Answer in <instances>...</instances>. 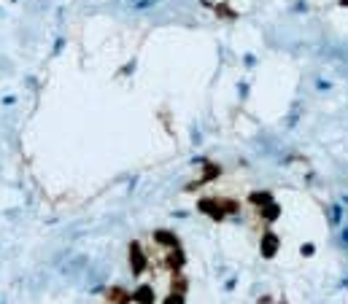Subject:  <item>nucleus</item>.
I'll list each match as a JSON object with an SVG mask.
<instances>
[{
	"mask_svg": "<svg viewBox=\"0 0 348 304\" xmlns=\"http://www.w3.org/2000/svg\"><path fill=\"white\" fill-rule=\"evenodd\" d=\"M130 267H133V274H140L146 269V256H143V251H140L138 242L130 245Z\"/></svg>",
	"mask_w": 348,
	"mask_h": 304,
	"instance_id": "1",
	"label": "nucleus"
},
{
	"mask_svg": "<svg viewBox=\"0 0 348 304\" xmlns=\"http://www.w3.org/2000/svg\"><path fill=\"white\" fill-rule=\"evenodd\" d=\"M133 301H138V304H154V288L152 286H140L133 293Z\"/></svg>",
	"mask_w": 348,
	"mask_h": 304,
	"instance_id": "2",
	"label": "nucleus"
},
{
	"mask_svg": "<svg viewBox=\"0 0 348 304\" xmlns=\"http://www.w3.org/2000/svg\"><path fill=\"white\" fill-rule=\"evenodd\" d=\"M276 251H278V237L267 232L265 237H262V253L270 259V256H276Z\"/></svg>",
	"mask_w": 348,
	"mask_h": 304,
	"instance_id": "3",
	"label": "nucleus"
},
{
	"mask_svg": "<svg viewBox=\"0 0 348 304\" xmlns=\"http://www.w3.org/2000/svg\"><path fill=\"white\" fill-rule=\"evenodd\" d=\"M154 240H157L159 245H167V248H178V237L170 234V232H165V229L154 232Z\"/></svg>",
	"mask_w": 348,
	"mask_h": 304,
	"instance_id": "4",
	"label": "nucleus"
},
{
	"mask_svg": "<svg viewBox=\"0 0 348 304\" xmlns=\"http://www.w3.org/2000/svg\"><path fill=\"white\" fill-rule=\"evenodd\" d=\"M108 299L116 301V304H130V301H133V293H125L121 288H111L108 291Z\"/></svg>",
	"mask_w": 348,
	"mask_h": 304,
	"instance_id": "5",
	"label": "nucleus"
},
{
	"mask_svg": "<svg viewBox=\"0 0 348 304\" xmlns=\"http://www.w3.org/2000/svg\"><path fill=\"white\" fill-rule=\"evenodd\" d=\"M167 267H170V269H181L184 267V253L173 248V253L167 256Z\"/></svg>",
	"mask_w": 348,
	"mask_h": 304,
	"instance_id": "6",
	"label": "nucleus"
},
{
	"mask_svg": "<svg viewBox=\"0 0 348 304\" xmlns=\"http://www.w3.org/2000/svg\"><path fill=\"white\" fill-rule=\"evenodd\" d=\"M165 304H184V293H178V291H173L170 296L165 299Z\"/></svg>",
	"mask_w": 348,
	"mask_h": 304,
	"instance_id": "7",
	"label": "nucleus"
},
{
	"mask_svg": "<svg viewBox=\"0 0 348 304\" xmlns=\"http://www.w3.org/2000/svg\"><path fill=\"white\" fill-rule=\"evenodd\" d=\"M265 218H278V205H270V207H265Z\"/></svg>",
	"mask_w": 348,
	"mask_h": 304,
	"instance_id": "8",
	"label": "nucleus"
},
{
	"mask_svg": "<svg viewBox=\"0 0 348 304\" xmlns=\"http://www.w3.org/2000/svg\"><path fill=\"white\" fill-rule=\"evenodd\" d=\"M251 202H270V194H251Z\"/></svg>",
	"mask_w": 348,
	"mask_h": 304,
	"instance_id": "9",
	"label": "nucleus"
},
{
	"mask_svg": "<svg viewBox=\"0 0 348 304\" xmlns=\"http://www.w3.org/2000/svg\"><path fill=\"white\" fill-rule=\"evenodd\" d=\"M340 6H348V0H340Z\"/></svg>",
	"mask_w": 348,
	"mask_h": 304,
	"instance_id": "10",
	"label": "nucleus"
}]
</instances>
